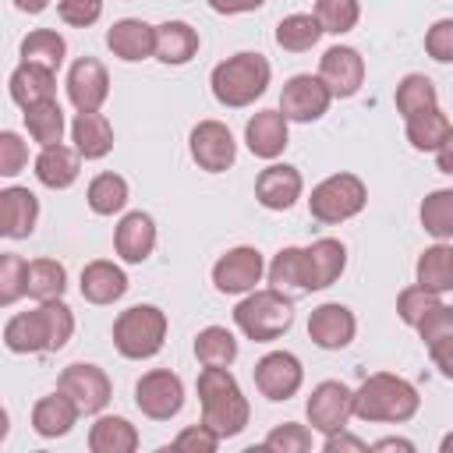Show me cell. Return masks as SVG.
Returning <instances> with one entry per match:
<instances>
[{
  "mask_svg": "<svg viewBox=\"0 0 453 453\" xmlns=\"http://www.w3.org/2000/svg\"><path fill=\"white\" fill-rule=\"evenodd\" d=\"M138 442H142L138 428L127 418H117V414H103L88 428V449L92 453H134Z\"/></svg>",
  "mask_w": 453,
  "mask_h": 453,
  "instance_id": "f546056e",
  "label": "cell"
},
{
  "mask_svg": "<svg viewBox=\"0 0 453 453\" xmlns=\"http://www.w3.org/2000/svg\"><path fill=\"white\" fill-rule=\"evenodd\" d=\"M269 78H273V67L262 53H234L226 60H219L209 74V85H212V99L226 110H244L251 106L255 99L265 96L269 88Z\"/></svg>",
  "mask_w": 453,
  "mask_h": 453,
  "instance_id": "3957f363",
  "label": "cell"
},
{
  "mask_svg": "<svg viewBox=\"0 0 453 453\" xmlns=\"http://www.w3.org/2000/svg\"><path fill=\"white\" fill-rule=\"evenodd\" d=\"M319 78L329 85L333 99H350L357 96V88L365 85V57L354 46H329L319 60Z\"/></svg>",
  "mask_w": 453,
  "mask_h": 453,
  "instance_id": "5bb4252c",
  "label": "cell"
},
{
  "mask_svg": "<svg viewBox=\"0 0 453 453\" xmlns=\"http://www.w3.org/2000/svg\"><path fill=\"white\" fill-rule=\"evenodd\" d=\"M418 333H421V343L428 347L432 365H435L446 379H453V304H442V301H439V304L421 319Z\"/></svg>",
  "mask_w": 453,
  "mask_h": 453,
  "instance_id": "44dd1931",
  "label": "cell"
},
{
  "mask_svg": "<svg viewBox=\"0 0 453 453\" xmlns=\"http://www.w3.org/2000/svg\"><path fill=\"white\" fill-rule=\"evenodd\" d=\"M195 389H198V403H202V421L219 439H234V435H241L248 428L251 403L241 393V386L230 375V368H202Z\"/></svg>",
  "mask_w": 453,
  "mask_h": 453,
  "instance_id": "7a4b0ae2",
  "label": "cell"
},
{
  "mask_svg": "<svg viewBox=\"0 0 453 453\" xmlns=\"http://www.w3.org/2000/svg\"><path fill=\"white\" fill-rule=\"evenodd\" d=\"M134 403H138V411H142L145 418H152V421H170V418H177L180 407H184V382H180V375L170 372V368H152V372H145V375L138 379V386H134Z\"/></svg>",
  "mask_w": 453,
  "mask_h": 453,
  "instance_id": "52a82bcc",
  "label": "cell"
},
{
  "mask_svg": "<svg viewBox=\"0 0 453 453\" xmlns=\"http://www.w3.org/2000/svg\"><path fill=\"white\" fill-rule=\"evenodd\" d=\"M4 347L11 354H42L50 350V336H46V322H42V311L32 308V311H18L4 322Z\"/></svg>",
  "mask_w": 453,
  "mask_h": 453,
  "instance_id": "f1b7e54d",
  "label": "cell"
},
{
  "mask_svg": "<svg viewBox=\"0 0 453 453\" xmlns=\"http://www.w3.org/2000/svg\"><path fill=\"white\" fill-rule=\"evenodd\" d=\"M414 280L435 294H449L453 290V244L439 241V244L425 248L414 265Z\"/></svg>",
  "mask_w": 453,
  "mask_h": 453,
  "instance_id": "1f68e13d",
  "label": "cell"
},
{
  "mask_svg": "<svg viewBox=\"0 0 453 453\" xmlns=\"http://www.w3.org/2000/svg\"><path fill=\"white\" fill-rule=\"evenodd\" d=\"M265 276L276 290L287 294H304V248H280L273 255V262L265 265Z\"/></svg>",
  "mask_w": 453,
  "mask_h": 453,
  "instance_id": "60d3db41",
  "label": "cell"
},
{
  "mask_svg": "<svg viewBox=\"0 0 453 453\" xmlns=\"http://www.w3.org/2000/svg\"><path fill=\"white\" fill-rule=\"evenodd\" d=\"M439 453H453V432H446V435H442V442H439Z\"/></svg>",
  "mask_w": 453,
  "mask_h": 453,
  "instance_id": "680465c9",
  "label": "cell"
},
{
  "mask_svg": "<svg viewBox=\"0 0 453 453\" xmlns=\"http://www.w3.org/2000/svg\"><path fill=\"white\" fill-rule=\"evenodd\" d=\"M442 301V294H435V290H428V287H421V283H411V287H403L400 290V297H396V315H400V322H407V326H421V319L435 308Z\"/></svg>",
  "mask_w": 453,
  "mask_h": 453,
  "instance_id": "ee69618b",
  "label": "cell"
},
{
  "mask_svg": "<svg viewBox=\"0 0 453 453\" xmlns=\"http://www.w3.org/2000/svg\"><path fill=\"white\" fill-rule=\"evenodd\" d=\"M372 449H403V453H414V442L411 439H400V435H386V439L372 442Z\"/></svg>",
  "mask_w": 453,
  "mask_h": 453,
  "instance_id": "9f6ffc18",
  "label": "cell"
},
{
  "mask_svg": "<svg viewBox=\"0 0 453 453\" xmlns=\"http://www.w3.org/2000/svg\"><path fill=\"white\" fill-rule=\"evenodd\" d=\"M368 202V188L357 173H333L326 180H319L308 195V212L311 219L336 226L343 219H354Z\"/></svg>",
  "mask_w": 453,
  "mask_h": 453,
  "instance_id": "8992f818",
  "label": "cell"
},
{
  "mask_svg": "<svg viewBox=\"0 0 453 453\" xmlns=\"http://www.w3.org/2000/svg\"><path fill=\"white\" fill-rule=\"evenodd\" d=\"M28 163V145L18 131H0V177H18Z\"/></svg>",
  "mask_w": 453,
  "mask_h": 453,
  "instance_id": "c3c4849f",
  "label": "cell"
},
{
  "mask_svg": "<svg viewBox=\"0 0 453 453\" xmlns=\"http://www.w3.org/2000/svg\"><path fill=\"white\" fill-rule=\"evenodd\" d=\"M198 53V28L188 21H163L156 25V60L180 67Z\"/></svg>",
  "mask_w": 453,
  "mask_h": 453,
  "instance_id": "4dcf8cb0",
  "label": "cell"
},
{
  "mask_svg": "<svg viewBox=\"0 0 453 453\" xmlns=\"http://www.w3.org/2000/svg\"><path fill=\"white\" fill-rule=\"evenodd\" d=\"M322 35H326V28L319 25L315 14H287L276 25V46L287 53H304V50L319 46Z\"/></svg>",
  "mask_w": 453,
  "mask_h": 453,
  "instance_id": "d590c367",
  "label": "cell"
},
{
  "mask_svg": "<svg viewBox=\"0 0 453 453\" xmlns=\"http://www.w3.org/2000/svg\"><path fill=\"white\" fill-rule=\"evenodd\" d=\"M219 442H223V439H219L205 421L188 425V428H180V432L173 435V446H177V449H188V453H216Z\"/></svg>",
  "mask_w": 453,
  "mask_h": 453,
  "instance_id": "681fc988",
  "label": "cell"
},
{
  "mask_svg": "<svg viewBox=\"0 0 453 453\" xmlns=\"http://www.w3.org/2000/svg\"><path fill=\"white\" fill-rule=\"evenodd\" d=\"M216 14H248V11H258L265 0H205Z\"/></svg>",
  "mask_w": 453,
  "mask_h": 453,
  "instance_id": "db71d44e",
  "label": "cell"
},
{
  "mask_svg": "<svg viewBox=\"0 0 453 453\" xmlns=\"http://www.w3.org/2000/svg\"><path fill=\"white\" fill-rule=\"evenodd\" d=\"M315 18L329 35H343L357 25L361 4L357 0H315Z\"/></svg>",
  "mask_w": 453,
  "mask_h": 453,
  "instance_id": "7bdbcfd3",
  "label": "cell"
},
{
  "mask_svg": "<svg viewBox=\"0 0 453 453\" xmlns=\"http://www.w3.org/2000/svg\"><path fill=\"white\" fill-rule=\"evenodd\" d=\"M25 283H28V262L18 251H4L0 255V304L11 308L18 297H25Z\"/></svg>",
  "mask_w": 453,
  "mask_h": 453,
  "instance_id": "f6af8a7d",
  "label": "cell"
},
{
  "mask_svg": "<svg viewBox=\"0 0 453 453\" xmlns=\"http://www.w3.org/2000/svg\"><path fill=\"white\" fill-rule=\"evenodd\" d=\"M329 103H333V92L319 74H294V78H287V85L280 92V110L294 124L322 120Z\"/></svg>",
  "mask_w": 453,
  "mask_h": 453,
  "instance_id": "9c48e42d",
  "label": "cell"
},
{
  "mask_svg": "<svg viewBox=\"0 0 453 453\" xmlns=\"http://www.w3.org/2000/svg\"><path fill=\"white\" fill-rule=\"evenodd\" d=\"M425 53L435 64H453V18H439L425 32Z\"/></svg>",
  "mask_w": 453,
  "mask_h": 453,
  "instance_id": "816d5d0a",
  "label": "cell"
},
{
  "mask_svg": "<svg viewBox=\"0 0 453 453\" xmlns=\"http://www.w3.org/2000/svg\"><path fill=\"white\" fill-rule=\"evenodd\" d=\"M354 333H357V319L340 301H326L308 315V340L322 350H343L354 340Z\"/></svg>",
  "mask_w": 453,
  "mask_h": 453,
  "instance_id": "9a60e30c",
  "label": "cell"
},
{
  "mask_svg": "<svg viewBox=\"0 0 453 453\" xmlns=\"http://www.w3.org/2000/svg\"><path fill=\"white\" fill-rule=\"evenodd\" d=\"M195 357L202 368H230L237 361V336L226 326H205L195 336Z\"/></svg>",
  "mask_w": 453,
  "mask_h": 453,
  "instance_id": "d6a6232c",
  "label": "cell"
},
{
  "mask_svg": "<svg viewBox=\"0 0 453 453\" xmlns=\"http://www.w3.org/2000/svg\"><path fill=\"white\" fill-rule=\"evenodd\" d=\"M301 191H304V177L290 163H269L255 177V198L269 212H287L301 198Z\"/></svg>",
  "mask_w": 453,
  "mask_h": 453,
  "instance_id": "2e32d148",
  "label": "cell"
},
{
  "mask_svg": "<svg viewBox=\"0 0 453 453\" xmlns=\"http://www.w3.org/2000/svg\"><path fill=\"white\" fill-rule=\"evenodd\" d=\"M78 173H81V152L74 145L57 142V145L39 149V156H35V177H39L42 188L64 191V188H71L78 180Z\"/></svg>",
  "mask_w": 453,
  "mask_h": 453,
  "instance_id": "cb8c5ba5",
  "label": "cell"
},
{
  "mask_svg": "<svg viewBox=\"0 0 453 453\" xmlns=\"http://www.w3.org/2000/svg\"><path fill=\"white\" fill-rule=\"evenodd\" d=\"M449 127H453V124H449V117H446L439 106L421 110V113H414V117L403 120L407 142H411V149H418V152H435V149L442 145V138H446Z\"/></svg>",
  "mask_w": 453,
  "mask_h": 453,
  "instance_id": "836d02e7",
  "label": "cell"
},
{
  "mask_svg": "<svg viewBox=\"0 0 453 453\" xmlns=\"http://www.w3.org/2000/svg\"><path fill=\"white\" fill-rule=\"evenodd\" d=\"M78 287H81V297L88 304H113V301H120L127 294V273L110 258H96V262H88L81 269V283Z\"/></svg>",
  "mask_w": 453,
  "mask_h": 453,
  "instance_id": "4316f807",
  "label": "cell"
},
{
  "mask_svg": "<svg viewBox=\"0 0 453 453\" xmlns=\"http://www.w3.org/2000/svg\"><path fill=\"white\" fill-rule=\"evenodd\" d=\"M7 88H11V99H14L21 110L39 106V103H46V99H57V71H50V67H42V64L21 60V64L11 71Z\"/></svg>",
  "mask_w": 453,
  "mask_h": 453,
  "instance_id": "484cf974",
  "label": "cell"
},
{
  "mask_svg": "<svg viewBox=\"0 0 453 453\" xmlns=\"http://www.w3.org/2000/svg\"><path fill=\"white\" fill-rule=\"evenodd\" d=\"M262 276H265V258L251 244H237L223 251L212 265V287L219 294H248L255 290V283H262Z\"/></svg>",
  "mask_w": 453,
  "mask_h": 453,
  "instance_id": "30bf717a",
  "label": "cell"
},
{
  "mask_svg": "<svg viewBox=\"0 0 453 453\" xmlns=\"http://www.w3.org/2000/svg\"><path fill=\"white\" fill-rule=\"evenodd\" d=\"M188 149H191V159L205 173H223L237 159V142H234V134H230V127L223 120H198L191 127Z\"/></svg>",
  "mask_w": 453,
  "mask_h": 453,
  "instance_id": "8fae6325",
  "label": "cell"
},
{
  "mask_svg": "<svg viewBox=\"0 0 453 453\" xmlns=\"http://www.w3.org/2000/svg\"><path fill=\"white\" fill-rule=\"evenodd\" d=\"M110 96V74L96 57H78L67 71V99L74 110H99Z\"/></svg>",
  "mask_w": 453,
  "mask_h": 453,
  "instance_id": "ac0fdd59",
  "label": "cell"
},
{
  "mask_svg": "<svg viewBox=\"0 0 453 453\" xmlns=\"http://www.w3.org/2000/svg\"><path fill=\"white\" fill-rule=\"evenodd\" d=\"M25 127H28V134H32V142H35L39 149L64 142L67 120H64L60 103H57V99H46V103H39V106H28V110H25Z\"/></svg>",
  "mask_w": 453,
  "mask_h": 453,
  "instance_id": "74e56055",
  "label": "cell"
},
{
  "mask_svg": "<svg viewBox=\"0 0 453 453\" xmlns=\"http://www.w3.org/2000/svg\"><path fill=\"white\" fill-rule=\"evenodd\" d=\"M35 223H39V198L18 184L4 188L0 191V234L11 241H25L32 237Z\"/></svg>",
  "mask_w": 453,
  "mask_h": 453,
  "instance_id": "7402d4cb",
  "label": "cell"
},
{
  "mask_svg": "<svg viewBox=\"0 0 453 453\" xmlns=\"http://www.w3.org/2000/svg\"><path fill=\"white\" fill-rule=\"evenodd\" d=\"M57 389L67 393V396L78 403L81 414H99V411L110 403V396H113L110 375H106L99 365H81V361H78V365H67V368L60 372Z\"/></svg>",
  "mask_w": 453,
  "mask_h": 453,
  "instance_id": "7c38bea8",
  "label": "cell"
},
{
  "mask_svg": "<svg viewBox=\"0 0 453 453\" xmlns=\"http://www.w3.org/2000/svg\"><path fill=\"white\" fill-rule=\"evenodd\" d=\"M67 290V269L57 258H32L28 262V283L25 294L32 301H57Z\"/></svg>",
  "mask_w": 453,
  "mask_h": 453,
  "instance_id": "e575fe53",
  "label": "cell"
},
{
  "mask_svg": "<svg viewBox=\"0 0 453 453\" xmlns=\"http://www.w3.org/2000/svg\"><path fill=\"white\" fill-rule=\"evenodd\" d=\"M311 432H315V428H308V425L283 421V425H276V428L262 439V446H265V449H276V453H308L311 442H315Z\"/></svg>",
  "mask_w": 453,
  "mask_h": 453,
  "instance_id": "7dc6e473",
  "label": "cell"
},
{
  "mask_svg": "<svg viewBox=\"0 0 453 453\" xmlns=\"http://www.w3.org/2000/svg\"><path fill=\"white\" fill-rule=\"evenodd\" d=\"M78 418H81V411H78V403L67 396V393H50V396H39L35 403H32V432L35 435H42V439H60V435H67L74 425H78Z\"/></svg>",
  "mask_w": 453,
  "mask_h": 453,
  "instance_id": "d4e9b609",
  "label": "cell"
},
{
  "mask_svg": "<svg viewBox=\"0 0 453 453\" xmlns=\"http://www.w3.org/2000/svg\"><path fill=\"white\" fill-rule=\"evenodd\" d=\"M393 99H396V113L407 120V117L421 113V110L439 106V88H435V81L428 74H403L396 92H393Z\"/></svg>",
  "mask_w": 453,
  "mask_h": 453,
  "instance_id": "8d00e7d4",
  "label": "cell"
},
{
  "mask_svg": "<svg viewBox=\"0 0 453 453\" xmlns=\"http://www.w3.org/2000/svg\"><path fill=\"white\" fill-rule=\"evenodd\" d=\"M14 7H18L21 14H42V11L50 7V0H14Z\"/></svg>",
  "mask_w": 453,
  "mask_h": 453,
  "instance_id": "6f0895ef",
  "label": "cell"
},
{
  "mask_svg": "<svg viewBox=\"0 0 453 453\" xmlns=\"http://www.w3.org/2000/svg\"><path fill=\"white\" fill-rule=\"evenodd\" d=\"M304 382V365L290 350H269L255 361V386L265 400H290Z\"/></svg>",
  "mask_w": 453,
  "mask_h": 453,
  "instance_id": "4fadbf2b",
  "label": "cell"
},
{
  "mask_svg": "<svg viewBox=\"0 0 453 453\" xmlns=\"http://www.w3.org/2000/svg\"><path fill=\"white\" fill-rule=\"evenodd\" d=\"M166 311L156 304H134L113 322V347L127 361H149L166 343Z\"/></svg>",
  "mask_w": 453,
  "mask_h": 453,
  "instance_id": "5b68a950",
  "label": "cell"
},
{
  "mask_svg": "<svg viewBox=\"0 0 453 453\" xmlns=\"http://www.w3.org/2000/svg\"><path fill=\"white\" fill-rule=\"evenodd\" d=\"M67 57V42L57 28H32L25 39H21V60L28 64H42L50 71H57Z\"/></svg>",
  "mask_w": 453,
  "mask_h": 453,
  "instance_id": "ab89813d",
  "label": "cell"
},
{
  "mask_svg": "<svg viewBox=\"0 0 453 453\" xmlns=\"http://www.w3.org/2000/svg\"><path fill=\"white\" fill-rule=\"evenodd\" d=\"M71 142L81 159H103L113 149V124L99 110H78L71 120Z\"/></svg>",
  "mask_w": 453,
  "mask_h": 453,
  "instance_id": "83f0119b",
  "label": "cell"
},
{
  "mask_svg": "<svg viewBox=\"0 0 453 453\" xmlns=\"http://www.w3.org/2000/svg\"><path fill=\"white\" fill-rule=\"evenodd\" d=\"M57 14L71 28H88V25H96L103 18V0H60Z\"/></svg>",
  "mask_w": 453,
  "mask_h": 453,
  "instance_id": "f907efd6",
  "label": "cell"
},
{
  "mask_svg": "<svg viewBox=\"0 0 453 453\" xmlns=\"http://www.w3.org/2000/svg\"><path fill=\"white\" fill-rule=\"evenodd\" d=\"M85 202L96 216H117L124 205H127V180L120 173H96L88 180V191H85Z\"/></svg>",
  "mask_w": 453,
  "mask_h": 453,
  "instance_id": "f35d334b",
  "label": "cell"
},
{
  "mask_svg": "<svg viewBox=\"0 0 453 453\" xmlns=\"http://www.w3.org/2000/svg\"><path fill=\"white\" fill-rule=\"evenodd\" d=\"M347 269V248L336 237H319L304 248V294L333 287Z\"/></svg>",
  "mask_w": 453,
  "mask_h": 453,
  "instance_id": "e0dca14e",
  "label": "cell"
},
{
  "mask_svg": "<svg viewBox=\"0 0 453 453\" xmlns=\"http://www.w3.org/2000/svg\"><path fill=\"white\" fill-rule=\"evenodd\" d=\"M421 393L411 379L393 372H375L354 389V418L379 425H403L418 414Z\"/></svg>",
  "mask_w": 453,
  "mask_h": 453,
  "instance_id": "6da1fadb",
  "label": "cell"
},
{
  "mask_svg": "<svg viewBox=\"0 0 453 453\" xmlns=\"http://www.w3.org/2000/svg\"><path fill=\"white\" fill-rule=\"evenodd\" d=\"M435 166H439V173H449L453 177V127L446 131L442 145L435 149Z\"/></svg>",
  "mask_w": 453,
  "mask_h": 453,
  "instance_id": "11a10c76",
  "label": "cell"
},
{
  "mask_svg": "<svg viewBox=\"0 0 453 453\" xmlns=\"http://www.w3.org/2000/svg\"><path fill=\"white\" fill-rule=\"evenodd\" d=\"M244 142H248L251 156L273 163L276 156H283V149H287V142H290V120L283 117L280 106H276V110H258V113L248 117V124H244Z\"/></svg>",
  "mask_w": 453,
  "mask_h": 453,
  "instance_id": "d6986e66",
  "label": "cell"
},
{
  "mask_svg": "<svg viewBox=\"0 0 453 453\" xmlns=\"http://www.w3.org/2000/svg\"><path fill=\"white\" fill-rule=\"evenodd\" d=\"M322 449H326V453H368L372 446H368L365 439L350 435L347 428H340V432H329V435L322 439Z\"/></svg>",
  "mask_w": 453,
  "mask_h": 453,
  "instance_id": "f5cc1de1",
  "label": "cell"
},
{
  "mask_svg": "<svg viewBox=\"0 0 453 453\" xmlns=\"http://www.w3.org/2000/svg\"><path fill=\"white\" fill-rule=\"evenodd\" d=\"M42 322H46V336H50V350H60L71 333H74V311L57 297V301H39Z\"/></svg>",
  "mask_w": 453,
  "mask_h": 453,
  "instance_id": "bcb514c9",
  "label": "cell"
},
{
  "mask_svg": "<svg viewBox=\"0 0 453 453\" xmlns=\"http://www.w3.org/2000/svg\"><path fill=\"white\" fill-rule=\"evenodd\" d=\"M421 226L425 234H432L435 241H449L453 237V188H435L425 195L421 209Z\"/></svg>",
  "mask_w": 453,
  "mask_h": 453,
  "instance_id": "b9f144b4",
  "label": "cell"
},
{
  "mask_svg": "<svg viewBox=\"0 0 453 453\" xmlns=\"http://www.w3.org/2000/svg\"><path fill=\"white\" fill-rule=\"evenodd\" d=\"M106 46L124 64L149 60V57H156V25H149L142 18H120L106 32Z\"/></svg>",
  "mask_w": 453,
  "mask_h": 453,
  "instance_id": "ffe728a7",
  "label": "cell"
},
{
  "mask_svg": "<svg viewBox=\"0 0 453 453\" xmlns=\"http://www.w3.org/2000/svg\"><path fill=\"white\" fill-rule=\"evenodd\" d=\"M304 414H308V425L315 432H322V435L340 432L354 418V389L340 379H326L311 389V396L304 403Z\"/></svg>",
  "mask_w": 453,
  "mask_h": 453,
  "instance_id": "ba28073f",
  "label": "cell"
},
{
  "mask_svg": "<svg viewBox=\"0 0 453 453\" xmlns=\"http://www.w3.org/2000/svg\"><path fill=\"white\" fill-rule=\"evenodd\" d=\"M113 248H117V255L124 262L142 265L152 255V248H156V223H152V216L142 212V209L124 212L117 230H113Z\"/></svg>",
  "mask_w": 453,
  "mask_h": 453,
  "instance_id": "603a6c76",
  "label": "cell"
},
{
  "mask_svg": "<svg viewBox=\"0 0 453 453\" xmlns=\"http://www.w3.org/2000/svg\"><path fill=\"white\" fill-rule=\"evenodd\" d=\"M234 326L255 343H273L294 326V297L276 287H255L237 301Z\"/></svg>",
  "mask_w": 453,
  "mask_h": 453,
  "instance_id": "277c9868",
  "label": "cell"
}]
</instances>
